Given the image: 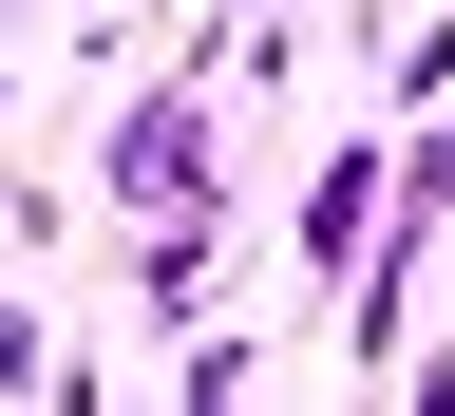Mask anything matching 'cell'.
Instances as JSON below:
<instances>
[{
	"mask_svg": "<svg viewBox=\"0 0 455 416\" xmlns=\"http://www.w3.org/2000/svg\"><path fill=\"white\" fill-rule=\"evenodd\" d=\"M228 76H247V57H228V20L190 38V57H171V76L133 95V114H114V133H95V190L114 208H228V170H209V133H228Z\"/></svg>",
	"mask_w": 455,
	"mask_h": 416,
	"instance_id": "1",
	"label": "cell"
},
{
	"mask_svg": "<svg viewBox=\"0 0 455 416\" xmlns=\"http://www.w3.org/2000/svg\"><path fill=\"white\" fill-rule=\"evenodd\" d=\"M379 227H398V190H379V133L304 152V208H284V247H304L323 284H361V265H379Z\"/></svg>",
	"mask_w": 455,
	"mask_h": 416,
	"instance_id": "2",
	"label": "cell"
},
{
	"mask_svg": "<svg viewBox=\"0 0 455 416\" xmlns=\"http://www.w3.org/2000/svg\"><path fill=\"white\" fill-rule=\"evenodd\" d=\"M209 265H228V208H152V227H133V303H152V322H190Z\"/></svg>",
	"mask_w": 455,
	"mask_h": 416,
	"instance_id": "3",
	"label": "cell"
},
{
	"mask_svg": "<svg viewBox=\"0 0 455 416\" xmlns=\"http://www.w3.org/2000/svg\"><path fill=\"white\" fill-rule=\"evenodd\" d=\"M209 20H284V0H209Z\"/></svg>",
	"mask_w": 455,
	"mask_h": 416,
	"instance_id": "4",
	"label": "cell"
}]
</instances>
